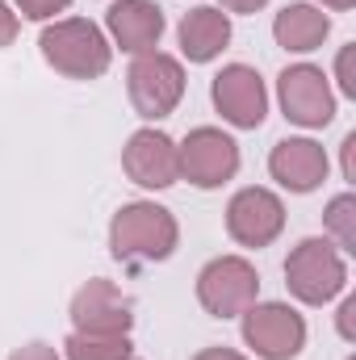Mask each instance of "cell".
<instances>
[{"mask_svg":"<svg viewBox=\"0 0 356 360\" xmlns=\"http://www.w3.org/2000/svg\"><path fill=\"white\" fill-rule=\"evenodd\" d=\"M331 34V17L314 4H285L272 21V38L276 46L293 51V55H306L314 46H323V38Z\"/></svg>","mask_w":356,"mask_h":360,"instance_id":"2e32d148","label":"cell"},{"mask_svg":"<svg viewBox=\"0 0 356 360\" xmlns=\"http://www.w3.org/2000/svg\"><path fill=\"white\" fill-rule=\"evenodd\" d=\"M260 293V276L243 256H218L197 272V302L214 319H235L243 314Z\"/></svg>","mask_w":356,"mask_h":360,"instance_id":"5b68a950","label":"cell"},{"mask_svg":"<svg viewBox=\"0 0 356 360\" xmlns=\"http://www.w3.org/2000/svg\"><path fill=\"white\" fill-rule=\"evenodd\" d=\"M130 360H134V356H130Z\"/></svg>","mask_w":356,"mask_h":360,"instance_id":"83f0119b","label":"cell"},{"mask_svg":"<svg viewBox=\"0 0 356 360\" xmlns=\"http://www.w3.org/2000/svg\"><path fill=\"white\" fill-rule=\"evenodd\" d=\"M13 38H17V13L0 0V46H8Z\"/></svg>","mask_w":356,"mask_h":360,"instance_id":"603a6c76","label":"cell"},{"mask_svg":"<svg viewBox=\"0 0 356 360\" xmlns=\"http://www.w3.org/2000/svg\"><path fill=\"white\" fill-rule=\"evenodd\" d=\"M68 360H130V335H68Z\"/></svg>","mask_w":356,"mask_h":360,"instance_id":"e0dca14e","label":"cell"},{"mask_svg":"<svg viewBox=\"0 0 356 360\" xmlns=\"http://www.w3.org/2000/svg\"><path fill=\"white\" fill-rule=\"evenodd\" d=\"M243 340L260 360H293L306 344V323L285 302H252L243 310Z\"/></svg>","mask_w":356,"mask_h":360,"instance_id":"8992f818","label":"cell"},{"mask_svg":"<svg viewBox=\"0 0 356 360\" xmlns=\"http://www.w3.org/2000/svg\"><path fill=\"white\" fill-rule=\"evenodd\" d=\"M122 168L143 188H168L180 180V151L164 130H134L122 151Z\"/></svg>","mask_w":356,"mask_h":360,"instance_id":"7c38bea8","label":"cell"},{"mask_svg":"<svg viewBox=\"0 0 356 360\" xmlns=\"http://www.w3.org/2000/svg\"><path fill=\"white\" fill-rule=\"evenodd\" d=\"M323 222H327V231L336 235V248H340V252H356V197L352 193L331 197Z\"/></svg>","mask_w":356,"mask_h":360,"instance_id":"ac0fdd59","label":"cell"},{"mask_svg":"<svg viewBox=\"0 0 356 360\" xmlns=\"http://www.w3.org/2000/svg\"><path fill=\"white\" fill-rule=\"evenodd\" d=\"M276 96H281V109L289 122L298 126H327L336 117V96H331V84L323 76V68L314 63H293L281 72L276 80Z\"/></svg>","mask_w":356,"mask_h":360,"instance_id":"ba28073f","label":"cell"},{"mask_svg":"<svg viewBox=\"0 0 356 360\" xmlns=\"http://www.w3.org/2000/svg\"><path fill=\"white\" fill-rule=\"evenodd\" d=\"M352 55H356V46H344V51H340V59H336V76H340V89L348 92V96H356V72H352Z\"/></svg>","mask_w":356,"mask_h":360,"instance_id":"ffe728a7","label":"cell"},{"mask_svg":"<svg viewBox=\"0 0 356 360\" xmlns=\"http://www.w3.org/2000/svg\"><path fill=\"white\" fill-rule=\"evenodd\" d=\"M323 4H327V8H352L356 0H323Z\"/></svg>","mask_w":356,"mask_h":360,"instance_id":"4316f807","label":"cell"},{"mask_svg":"<svg viewBox=\"0 0 356 360\" xmlns=\"http://www.w3.org/2000/svg\"><path fill=\"white\" fill-rule=\"evenodd\" d=\"M8 360H59V352L51 344H25V348H17Z\"/></svg>","mask_w":356,"mask_h":360,"instance_id":"44dd1931","label":"cell"},{"mask_svg":"<svg viewBox=\"0 0 356 360\" xmlns=\"http://www.w3.org/2000/svg\"><path fill=\"white\" fill-rule=\"evenodd\" d=\"M285 285L298 302L306 306H323L331 302L344 285H348V264L344 252L327 239H302L289 260H285Z\"/></svg>","mask_w":356,"mask_h":360,"instance_id":"3957f363","label":"cell"},{"mask_svg":"<svg viewBox=\"0 0 356 360\" xmlns=\"http://www.w3.org/2000/svg\"><path fill=\"white\" fill-rule=\"evenodd\" d=\"M72 323L84 335H130L134 327V302L105 276H92L72 297Z\"/></svg>","mask_w":356,"mask_h":360,"instance_id":"9c48e42d","label":"cell"},{"mask_svg":"<svg viewBox=\"0 0 356 360\" xmlns=\"http://www.w3.org/2000/svg\"><path fill=\"white\" fill-rule=\"evenodd\" d=\"M126 89H130V105L139 109V117L160 122L184 96V68H180V59L164 55V51H143V55H134V63L126 72Z\"/></svg>","mask_w":356,"mask_h":360,"instance_id":"277c9868","label":"cell"},{"mask_svg":"<svg viewBox=\"0 0 356 360\" xmlns=\"http://www.w3.org/2000/svg\"><path fill=\"white\" fill-rule=\"evenodd\" d=\"M340 335L356 340V297H344V306H340Z\"/></svg>","mask_w":356,"mask_h":360,"instance_id":"7402d4cb","label":"cell"},{"mask_svg":"<svg viewBox=\"0 0 356 360\" xmlns=\"http://www.w3.org/2000/svg\"><path fill=\"white\" fill-rule=\"evenodd\" d=\"M177 218L155 201H130L109 222V252L122 264H155L177 252Z\"/></svg>","mask_w":356,"mask_h":360,"instance_id":"6da1fadb","label":"cell"},{"mask_svg":"<svg viewBox=\"0 0 356 360\" xmlns=\"http://www.w3.org/2000/svg\"><path fill=\"white\" fill-rule=\"evenodd\" d=\"M72 0H17V8H21V17H30V21H46V17H55V13H63Z\"/></svg>","mask_w":356,"mask_h":360,"instance_id":"d6986e66","label":"cell"},{"mask_svg":"<svg viewBox=\"0 0 356 360\" xmlns=\"http://www.w3.org/2000/svg\"><path fill=\"white\" fill-rule=\"evenodd\" d=\"M227 42H231V17L222 8L201 4L193 13H184V21H180V51H184L189 63H210L214 55H222Z\"/></svg>","mask_w":356,"mask_h":360,"instance_id":"9a60e30c","label":"cell"},{"mask_svg":"<svg viewBox=\"0 0 356 360\" xmlns=\"http://www.w3.org/2000/svg\"><path fill=\"white\" fill-rule=\"evenodd\" d=\"M105 25L122 51L143 55V51H155V42L164 34V8L151 0H117V4H109Z\"/></svg>","mask_w":356,"mask_h":360,"instance_id":"5bb4252c","label":"cell"},{"mask_svg":"<svg viewBox=\"0 0 356 360\" xmlns=\"http://www.w3.org/2000/svg\"><path fill=\"white\" fill-rule=\"evenodd\" d=\"M180 151V176L197 188H218L239 172V147L231 134L214 130V126H197L189 130V139L177 147Z\"/></svg>","mask_w":356,"mask_h":360,"instance_id":"52a82bcc","label":"cell"},{"mask_svg":"<svg viewBox=\"0 0 356 360\" xmlns=\"http://www.w3.org/2000/svg\"><path fill=\"white\" fill-rule=\"evenodd\" d=\"M210 96H214V109H218L231 126H239V130H256V126L265 122V113H268L265 80H260V72L248 68V63L222 68V72L214 76Z\"/></svg>","mask_w":356,"mask_h":360,"instance_id":"30bf717a","label":"cell"},{"mask_svg":"<svg viewBox=\"0 0 356 360\" xmlns=\"http://www.w3.org/2000/svg\"><path fill=\"white\" fill-rule=\"evenodd\" d=\"M193 360H248V356H239V352H231V348H201Z\"/></svg>","mask_w":356,"mask_h":360,"instance_id":"d4e9b609","label":"cell"},{"mask_svg":"<svg viewBox=\"0 0 356 360\" xmlns=\"http://www.w3.org/2000/svg\"><path fill=\"white\" fill-rule=\"evenodd\" d=\"M227 13H256V8H265L268 0H218Z\"/></svg>","mask_w":356,"mask_h":360,"instance_id":"cb8c5ba5","label":"cell"},{"mask_svg":"<svg viewBox=\"0 0 356 360\" xmlns=\"http://www.w3.org/2000/svg\"><path fill=\"white\" fill-rule=\"evenodd\" d=\"M285 226V205L268 188H239L227 205V231L243 248H268Z\"/></svg>","mask_w":356,"mask_h":360,"instance_id":"8fae6325","label":"cell"},{"mask_svg":"<svg viewBox=\"0 0 356 360\" xmlns=\"http://www.w3.org/2000/svg\"><path fill=\"white\" fill-rule=\"evenodd\" d=\"M268 172L289 193H310L327 176V151L314 139H281L268 155Z\"/></svg>","mask_w":356,"mask_h":360,"instance_id":"4fadbf2b","label":"cell"},{"mask_svg":"<svg viewBox=\"0 0 356 360\" xmlns=\"http://www.w3.org/2000/svg\"><path fill=\"white\" fill-rule=\"evenodd\" d=\"M352 151H356V134L344 139V180H356V164H352Z\"/></svg>","mask_w":356,"mask_h":360,"instance_id":"484cf974","label":"cell"},{"mask_svg":"<svg viewBox=\"0 0 356 360\" xmlns=\"http://www.w3.org/2000/svg\"><path fill=\"white\" fill-rule=\"evenodd\" d=\"M38 46H42V59L59 76H72V80H96V76H105L109 59H113L105 34L92 21H84V17H63V21L46 25L42 38H38Z\"/></svg>","mask_w":356,"mask_h":360,"instance_id":"7a4b0ae2","label":"cell"}]
</instances>
